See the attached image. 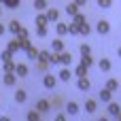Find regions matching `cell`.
Returning <instances> with one entry per match:
<instances>
[{
  "mask_svg": "<svg viewBox=\"0 0 121 121\" xmlns=\"http://www.w3.org/2000/svg\"><path fill=\"white\" fill-rule=\"evenodd\" d=\"M47 6H49V4H47L45 0H34V9H36V11H45Z\"/></svg>",
  "mask_w": 121,
  "mask_h": 121,
  "instance_id": "cell-27",
  "label": "cell"
},
{
  "mask_svg": "<svg viewBox=\"0 0 121 121\" xmlns=\"http://www.w3.org/2000/svg\"><path fill=\"white\" fill-rule=\"evenodd\" d=\"M119 57H121V45H119Z\"/></svg>",
  "mask_w": 121,
  "mask_h": 121,
  "instance_id": "cell-44",
  "label": "cell"
},
{
  "mask_svg": "<svg viewBox=\"0 0 121 121\" xmlns=\"http://www.w3.org/2000/svg\"><path fill=\"white\" fill-rule=\"evenodd\" d=\"M26 100H28V94H26V89H17V91H15V102H17V104H23Z\"/></svg>",
  "mask_w": 121,
  "mask_h": 121,
  "instance_id": "cell-7",
  "label": "cell"
},
{
  "mask_svg": "<svg viewBox=\"0 0 121 121\" xmlns=\"http://www.w3.org/2000/svg\"><path fill=\"white\" fill-rule=\"evenodd\" d=\"M117 89H119V81H117V79H108V81H106V91L113 94V91H117Z\"/></svg>",
  "mask_w": 121,
  "mask_h": 121,
  "instance_id": "cell-10",
  "label": "cell"
},
{
  "mask_svg": "<svg viewBox=\"0 0 121 121\" xmlns=\"http://www.w3.org/2000/svg\"><path fill=\"white\" fill-rule=\"evenodd\" d=\"M51 51H53V55H60V53H64V40L55 38V40L51 43Z\"/></svg>",
  "mask_w": 121,
  "mask_h": 121,
  "instance_id": "cell-3",
  "label": "cell"
},
{
  "mask_svg": "<svg viewBox=\"0 0 121 121\" xmlns=\"http://www.w3.org/2000/svg\"><path fill=\"white\" fill-rule=\"evenodd\" d=\"M45 17H47V21H57V19H60V11H57V9H49V11L45 13Z\"/></svg>",
  "mask_w": 121,
  "mask_h": 121,
  "instance_id": "cell-6",
  "label": "cell"
},
{
  "mask_svg": "<svg viewBox=\"0 0 121 121\" xmlns=\"http://www.w3.org/2000/svg\"><path fill=\"white\" fill-rule=\"evenodd\" d=\"M38 53H40V51H38L36 47H32V45H30V47L26 49V55H28L30 60H38Z\"/></svg>",
  "mask_w": 121,
  "mask_h": 121,
  "instance_id": "cell-15",
  "label": "cell"
},
{
  "mask_svg": "<svg viewBox=\"0 0 121 121\" xmlns=\"http://www.w3.org/2000/svg\"><path fill=\"white\" fill-rule=\"evenodd\" d=\"M77 87H79L81 91H87V89L91 87V83H89V79H79V81H77Z\"/></svg>",
  "mask_w": 121,
  "mask_h": 121,
  "instance_id": "cell-19",
  "label": "cell"
},
{
  "mask_svg": "<svg viewBox=\"0 0 121 121\" xmlns=\"http://www.w3.org/2000/svg\"><path fill=\"white\" fill-rule=\"evenodd\" d=\"M11 57H13V53H11V51H6V49H4V51H2V53H0V60H2V62H4V64H6V62H13V60H11Z\"/></svg>",
  "mask_w": 121,
  "mask_h": 121,
  "instance_id": "cell-29",
  "label": "cell"
},
{
  "mask_svg": "<svg viewBox=\"0 0 121 121\" xmlns=\"http://www.w3.org/2000/svg\"><path fill=\"white\" fill-rule=\"evenodd\" d=\"M43 85H45L47 89H53V87L57 85V79H55L53 74H45V77H43Z\"/></svg>",
  "mask_w": 121,
  "mask_h": 121,
  "instance_id": "cell-4",
  "label": "cell"
},
{
  "mask_svg": "<svg viewBox=\"0 0 121 121\" xmlns=\"http://www.w3.org/2000/svg\"><path fill=\"white\" fill-rule=\"evenodd\" d=\"M28 36H30V34H28V30H26V28H21V32H19V40H28Z\"/></svg>",
  "mask_w": 121,
  "mask_h": 121,
  "instance_id": "cell-38",
  "label": "cell"
},
{
  "mask_svg": "<svg viewBox=\"0 0 121 121\" xmlns=\"http://www.w3.org/2000/svg\"><path fill=\"white\" fill-rule=\"evenodd\" d=\"M68 34H79V28L72 26V23H68Z\"/></svg>",
  "mask_w": 121,
  "mask_h": 121,
  "instance_id": "cell-39",
  "label": "cell"
},
{
  "mask_svg": "<svg viewBox=\"0 0 121 121\" xmlns=\"http://www.w3.org/2000/svg\"><path fill=\"white\" fill-rule=\"evenodd\" d=\"M49 108H51V104H49V100H38V102H36V108H34V111H36V113L40 115V113H47Z\"/></svg>",
  "mask_w": 121,
  "mask_h": 121,
  "instance_id": "cell-5",
  "label": "cell"
},
{
  "mask_svg": "<svg viewBox=\"0 0 121 121\" xmlns=\"http://www.w3.org/2000/svg\"><path fill=\"white\" fill-rule=\"evenodd\" d=\"M9 32H11V34H15V36H17V34H19V32H21V23H19V21H15V19H13V21H11V23H9Z\"/></svg>",
  "mask_w": 121,
  "mask_h": 121,
  "instance_id": "cell-8",
  "label": "cell"
},
{
  "mask_svg": "<svg viewBox=\"0 0 121 121\" xmlns=\"http://www.w3.org/2000/svg\"><path fill=\"white\" fill-rule=\"evenodd\" d=\"M72 26H77V28H81V26H85V15H83V13H79V15H74V17H72Z\"/></svg>",
  "mask_w": 121,
  "mask_h": 121,
  "instance_id": "cell-13",
  "label": "cell"
},
{
  "mask_svg": "<svg viewBox=\"0 0 121 121\" xmlns=\"http://www.w3.org/2000/svg\"><path fill=\"white\" fill-rule=\"evenodd\" d=\"M66 13H68L70 17L79 15V6H77V2H70V4H66Z\"/></svg>",
  "mask_w": 121,
  "mask_h": 121,
  "instance_id": "cell-12",
  "label": "cell"
},
{
  "mask_svg": "<svg viewBox=\"0 0 121 121\" xmlns=\"http://www.w3.org/2000/svg\"><path fill=\"white\" fill-rule=\"evenodd\" d=\"M94 64V60H91V55H85V57H81V66H85L87 70H89V66Z\"/></svg>",
  "mask_w": 121,
  "mask_h": 121,
  "instance_id": "cell-31",
  "label": "cell"
},
{
  "mask_svg": "<svg viewBox=\"0 0 121 121\" xmlns=\"http://www.w3.org/2000/svg\"><path fill=\"white\" fill-rule=\"evenodd\" d=\"M55 32H57L60 36L68 34V23H57V26H55Z\"/></svg>",
  "mask_w": 121,
  "mask_h": 121,
  "instance_id": "cell-24",
  "label": "cell"
},
{
  "mask_svg": "<svg viewBox=\"0 0 121 121\" xmlns=\"http://www.w3.org/2000/svg\"><path fill=\"white\" fill-rule=\"evenodd\" d=\"M2 4L9 6V9H17L19 6V0H2Z\"/></svg>",
  "mask_w": 121,
  "mask_h": 121,
  "instance_id": "cell-33",
  "label": "cell"
},
{
  "mask_svg": "<svg viewBox=\"0 0 121 121\" xmlns=\"http://www.w3.org/2000/svg\"><path fill=\"white\" fill-rule=\"evenodd\" d=\"M47 64H51V66H60V62H57V55H53V53H51V55H49V62H47Z\"/></svg>",
  "mask_w": 121,
  "mask_h": 121,
  "instance_id": "cell-36",
  "label": "cell"
},
{
  "mask_svg": "<svg viewBox=\"0 0 121 121\" xmlns=\"http://www.w3.org/2000/svg\"><path fill=\"white\" fill-rule=\"evenodd\" d=\"M26 119H28V121H40V115H38V113H36V111L32 108V111H28Z\"/></svg>",
  "mask_w": 121,
  "mask_h": 121,
  "instance_id": "cell-25",
  "label": "cell"
},
{
  "mask_svg": "<svg viewBox=\"0 0 121 121\" xmlns=\"http://www.w3.org/2000/svg\"><path fill=\"white\" fill-rule=\"evenodd\" d=\"M85 111H87V113H96V111H98V102H96V100H87V102H85Z\"/></svg>",
  "mask_w": 121,
  "mask_h": 121,
  "instance_id": "cell-21",
  "label": "cell"
},
{
  "mask_svg": "<svg viewBox=\"0 0 121 121\" xmlns=\"http://www.w3.org/2000/svg\"><path fill=\"white\" fill-rule=\"evenodd\" d=\"M111 4H113L111 0H98V6L100 9H111Z\"/></svg>",
  "mask_w": 121,
  "mask_h": 121,
  "instance_id": "cell-34",
  "label": "cell"
},
{
  "mask_svg": "<svg viewBox=\"0 0 121 121\" xmlns=\"http://www.w3.org/2000/svg\"><path fill=\"white\" fill-rule=\"evenodd\" d=\"M19 49H21V45H19V38L11 40V43H9V47H6V51H11V53H17Z\"/></svg>",
  "mask_w": 121,
  "mask_h": 121,
  "instance_id": "cell-14",
  "label": "cell"
},
{
  "mask_svg": "<svg viewBox=\"0 0 121 121\" xmlns=\"http://www.w3.org/2000/svg\"><path fill=\"white\" fill-rule=\"evenodd\" d=\"M55 121H68V119H66V115H62V113H60V115L55 117Z\"/></svg>",
  "mask_w": 121,
  "mask_h": 121,
  "instance_id": "cell-40",
  "label": "cell"
},
{
  "mask_svg": "<svg viewBox=\"0 0 121 121\" xmlns=\"http://www.w3.org/2000/svg\"><path fill=\"white\" fill-rule=\"evenodd\" d=\"M79 51H81V55H83V57H85V55H89V53H91V47H89V45H87V43H83V45H81V47H79Z\"/></svg>",
  "mask_w": 121,
  "mask_h": 121,
  "instance_id": "cell-28",
  "label": "cell"
},
{
  "mask_svg": "<svg viewBox=\"0 0 121 121\" xmlns=\"http://www.w3.org/2000/svg\"><path fill=\"white\" fill-rule=\"evenodd\" d=\"M98 66H100L102 72H108V70H111V60H108V57H102V60L98 62Z\"/></svg>",
  "mask_w": 121,
  "mask_h": 121,
  "instance_id": "cell-16",
  "label": "cell"
},
{
  "mask_svg": "<svg viewBox=\"0 0 121 121\" xmlns=\"http://www.w3.org/2000/svg\"><path fill=\"white\" fill-rule=\"evenodd\" d=\"M34 21H36V28H47V23H49V21H47V17H45L43 13H40V15H36V19H34Z\"/></svg>",
  "mask_w": 121,
  "mask_h": 121,
  "instance_id": "cell-20",
  "label": "cell"
},
{
  "mask_svg": "<svg viewBox=\"0 0 121 121\" xmlns=\"http://www.w3.org/2000/svg\"><path fill=\"white\" fill-rule=\"evenodd\" d=\"M15 77H28V66L26 64H17L15 66Z\"/></svg>",
  "mask_w": 121,
  "mask_h": 121,
  "instance_id": "cell-9",
  "label": "cell"
},
{
  "mask_svg": "<svg viewBox=\"0 0 121 121\" xmlns=\"http://www.w3.org/2000/svg\"><path fill=\"white\" fill-rule=\"evenodd\" d=\"M49 55H51V51H40V53H38V62L47 64V62H49Z\"/></svg>",
  "mask_w": 121,
  "mask_h": 121,
  "instance_id": "cell-30",
  "label": "cell"
},
{
  "mask_svg": "<svg viewBox=\"0 0 121 121\" xmlns=\"http://www.w3.org/2000/svg\"><path fill=\"white\" fill-rule=\"evenodd\" d=\"M15 81H17V77H15V74H4V85H9V87H11V85H15Z\"/></svg>",
  "mask_w": 121,
  "mask_h": 121,
  "instance_id": "cell-32",
  "label": "cell"
},
{
  "mask_svg": "<svg viewBox=\"0 0 121 121\" xmlns=\"http://www.w3.org/2000/svg\"><path fill=\"white\" fill-rule=\"evenodd\" d=\"M15 66H17V64L6 62V64H4V74H15Z\"/></svg>",
  "mask_w": 121,
  "mask_h": 121,
  "instance_id": "cell-26",
  "label": "cell"
},
{
  "mask_svg": "<svg viewBox=\"0 0 121 121\" xmlns=\"http://www.w3.org/2000/svg\"><path fill=\"white\" fill-rule=\"evenodd\" d=\"M0 121H11V117H6V115H2V117H0Z\"/></svg>",
  "mask_w": 121,
  "mask_h": 121,
  "instance_id": "cell-42",
  "label": "cell"
},
{
  "mask_svg": "<svg viewBox=\"0 0 121 121\" xmlns=\"http://www.w3.org/2000/svg\"><path fill=\"white\" fill-rule=\"evenodd\" d=\"M57 74H60V81H70V79H72V72H70V68H62Z\"/></svg>",
  "mask_w": 121,
  "mask_h": 121,
  "instance_id": "cell-18",
  "label": "cell"
},
{
  "mask_svg": "<svg viewBox=\"0 0 121 121\" xmlns=\"http://www.w3.org/2000/svg\"><path fill=\"white\" fill-rule=\"evenodd\" d=\"M57 62H60L64 68H68V66L72 64V55H70V51H64V53H60V55H57Z\"/></svg>",
  "mask_w": 121,
  "mask_h": 121,
  "instance_id": "cell-2",
  "label": "cell"
},
{
  "mask_svg": "<svg viewBox=\"0 0 121 121\" xmlns=\"http://www.w3.org/2000/svg\"><path fill=\"white\" fill-rule=\"evenodd\" d=\"M36 36L45 38V36H47V28H36Z\"/></svg>",
  "mask_w": 121,
  "mask_h": 121,
  "instance_id": "cell-37",
  "label": "cell"
},
{
  "mask_svg": "<svg viewBox=\"0 0 121 121\" xmlns=\"http://www.w3.org/2000/svg\"><path fill=\"white\" fill-rule=\"evenodd\" d=\"M89 32H91V28H89V26H87V23H85V26H81V28H79V34H83V36H87V34H89Z\"/></svg>",
  "mask_w": 121,
  "mask_h": 121,
  "instance_id": "cell-35",
  "label": "cell"
},
{
  "mask_svg": "<svg viewBox=\"0 0 121 121\" xmlns=\"http://www.w3.org/2000/svg\"><path fill=\"white\" fill-rule=\"evenodd\" d=\"M66 113H68V115H77V113H79V104H77V102H68V104H66Z\"/></svg>",
  "mask_w": 121,
  "mask_h": 121,
  "instance_id": "cell-22",
  "label": "cell"
},
{
  "mask_svg": "<svg viewBox=\"0 0 121 121\" xmlns=\"http://www.w3.org/2000/svg\"><path fill=\"white\" fill-rule=\"evenodd\" d=\"M72 74H77V77H79V79H87V68H85V66H81V64H79V66H77V68H74V72H72Z\"/></svg>",
  "mask_w": 121,
  "mask_h": 121,
  "instance_id": "cell-17",
  "label": "cell"
},
{
  "mask_svg": "<svg viewBox=\"0 0 121 121\" xmlns=\"http://www.w3.org/2000/svg\"><path fill=\"white\" fill-rule=\"evenodd\" d=\"M108 113H111L113 117H119L121 115V106L117 104V102H111V104H108Z\"/></svg>",
  "mask_w": 121,
  "mask_h": 121,
  "instance_id": "cell-11",
  "label": "cell"
},
{
  "mask_svg": "<svg viewBox=\"0 0 121 121\" xmlns=\"http://www.w3.org/2000/svg\"><path fill=\"white\" fill-rule=\"evenodd\" d=\"M98 121H108V119H106V117H100V119H98Z\"/></svg>",
  "mask_w": 121,
  "mask_h": 121,
  "instance_id": "cell-43",
  "label": "cell"
},
{
  "mask_svg": "<svg viewBox=\"0 0 121 121\" xmlns=\"http://www.w3.org/2000/svg\"><path fill=\"white\" fill-rule=\"evenodd\" d=\"M96 32H98V34H102V36H104V34H108V32H111V21H106V19L98 21V23H96Z\"/></svg>",
  "mask_w": 121,
  "mask_h": 121,
  "instance_id": "cell-1",
  "label": "cell"
},
{
  "mask_svg": "<svg viewBox=\"0 0 121 121\" xmlns=\"http://www.w3.org/2000/svg\"><path fill=\"white\" fill-rule=\"evenodd\" d=\"M4 32H6V28H4V26H2V23H0V36H2V34H4Z\"/></svg>",
  "mask_w": 121,
  "mask_h": 121,
  "instance_id": "cell-41",
  "label": "cell"
},
{
  "mask_svg": "<svg viewBox=\"0 0 121 121\" xmlns=\"http://www.w3.org/2000/svg\"><path fill=\"white\" fill-rule=\"evenodd\" d=\"M100 100L111 104V102H113V94H111V91H106V89H102V91H100Z\"/></svg>",
  "mask_w": 121,
  "mask_h": 121,
  "instance_id": "cell-23",
  "label": "cell"
}]
</instances>
